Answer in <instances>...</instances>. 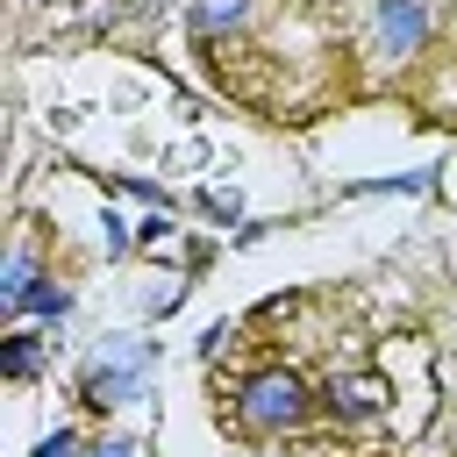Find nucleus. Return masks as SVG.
Here are the masks:
<instances>
[{"instance_id": "1", "label": "nucleus", "mask_w": 457, "mask_h": 457, "mask_svg": "<svg viewBox=\"0 0 457 457\" xmlns=\"http://www.w3.org/2000/svg\"><path fill=\"white\" fill-rule=\"evenodd\" d=\"M300 378H286V371H271V378H257L250 393H243V421H257V428H286V421H300Z\"/></svg>"}, {"instance_id": "6", "label": "nucleus", "mask_w": 457, "mask_h": 457, "mask_svg": "<svg viewBox=\"0 0 457 457\" xmlns=\"http://www.w3.org/2000/svg\"><path fill=\"white\" fill-rule=\"evenodd\" d=\"M100 457H129V443H114V450H100Z\"/></svg>"}, {"instance_id": "3", "label": "nucleus", "mask_w": 457, "mask_h": 457, "mask_svg": "<svg viewBox=\"0 0 457 457\" xmlns=\"http://www.w3.org/2000/svg\"><path fill=\"white\" fill-rule=\"evenodd\" d=\"M243 0H193V29L200 36H221V29H243Z\"/></svg>"}, {"instance_id": "4", "label": "nucleus", "mask_w": 457, "mask_h": 457, "mask_svg": "<svg viewBox=\"0 0 457 457\" xmlns=\"http://www.w3.org/2000/svg\"><path fill=\"white\" fill-rule=\"evenodd\" d=\"M7 371H14V378H29V371H36V343H29V336H14V350H7Z\"/></svg>"}, {"instance_id": "2", "label": "nucleus", "mask_w": 457, "mask_h": 457, "mask_svg": "<svg viewBox=\"0 0 457 457\" xmlns=\"http://www.w3.org/2000/svg\"><path fill=\"white\" fill-rule=\"evenodd\" d=\"M421 36H428L421 0H378V50H386V57H414Z\"/></svg>"}, {"instance_id": "5", "label": "nucleus", "mask_w": 457, "mask_h": 457, "mask_svg": "<svg viewBox=\"0 0 457 457\" xmlns=\"http://www.w3.org/2000/svg\"><path fill=\"white\" fill-rule=\"evenodd\" d=\"M36 457H79V436H50V443H43Z\"/></svg>"}]
</instances>
